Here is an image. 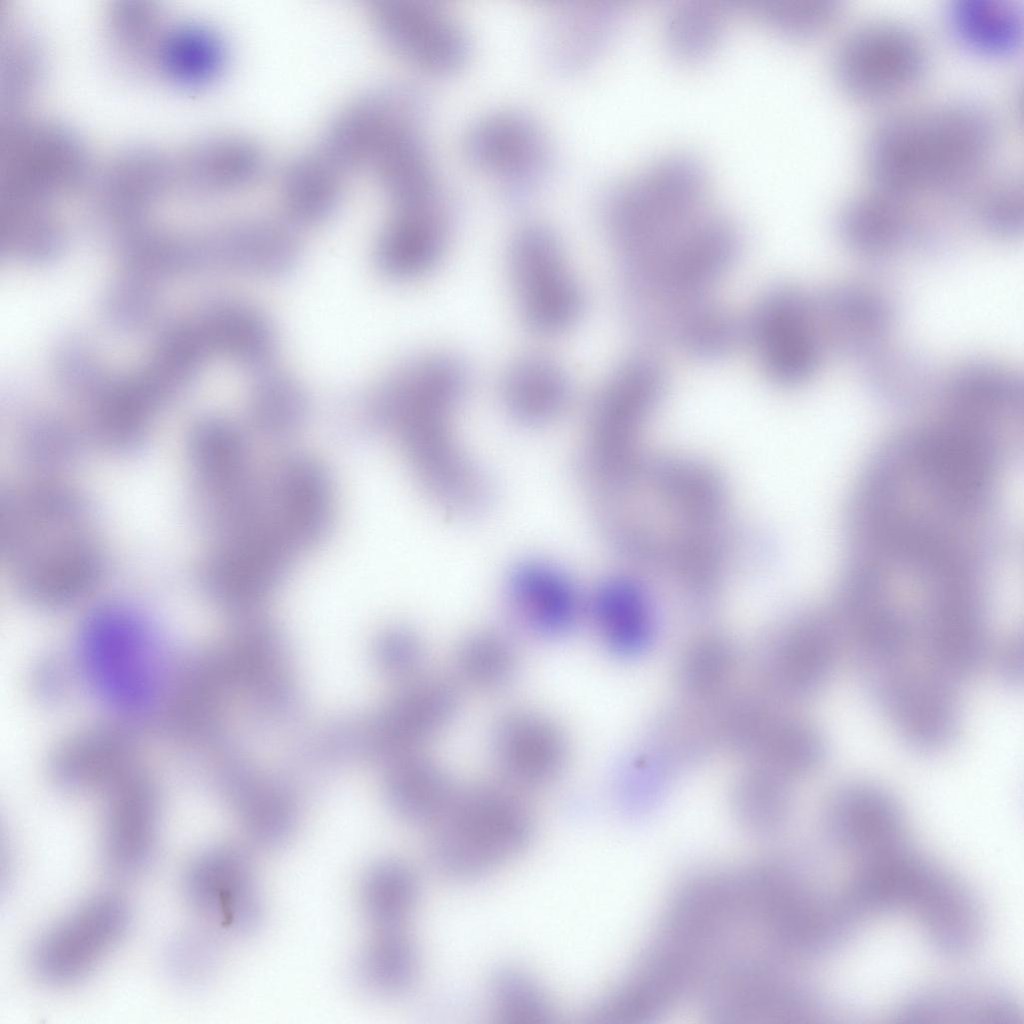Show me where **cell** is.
<instances>
[{"label": "cell", "mask_w": 1024, "mask_h": 1024, "mask_svg": "<svg viewBox=\"0 0 1024 1024\" xmlns=\"http://www.w3.org/2000/svg\"><path fill=\"white\" fill-rule=\"evenodd\" d=\"M457 707L458 694L449 681L422 680L407 690L387 715L384 738L394 749H411L441 731Z\"/></svg>", "instance_id": "cell-40"}, {"label": "cell", "mask_w": 1024, "mask_h": 1024, "mask_svg": "<svg viewBox=\"0 0 1024 1024\" xmlns=\"http://www.w3.org/2000/svg\"><path fill=\"white\" fill-rule=\"evenodd\" d=\"M783 775L764 766L748 771L737 786V801L741 811L761 820L779 819L788 801Z\"/></svg>", "instance_id": "cell-57"}, {"label": "cell", "mask_w": 1024, "mask_h": 1024, "mask_svg": "<svg viewBox=\"0 0 1024 1024\" xmlns=\"http://www.w3.org/2000/svg\"><path fill=\"white\" fill-rule=\"evenodd\" d=\"M490 999L495 1015L509 1024H543L552 1003L543 985L520 967L503 966L491 977Z\"/></svg>", "instance_id": "cell-49"}, {"label": "cell", "mask_w": 1024, "mask_h": 1024, "mask_svg": "<svg viewBox=\"0 0 1024 1024\" xmlns=\"http://www.w3.org/2000/svg\"><path fill=\"white\" fill-rule=\"evenodd\" d=\"M665 764L653 753L636 755L619 773V790L627 803L656 794L662 786Z\"/></svg>", "instance_id": "cell-58"}, {"label": "cell", "mask_w": 1024, "mask_h": 1024, "mask_svg": "<svg viewBox=\"0 0 1024 1024\" xmlns=\"http://www.w3.org/2000/svg\"><path fill=\"white\" fill-rule=\"evenodd\" d=\"M997 140L986 107L944 101L880 121L866 141L865 161L874 186L917 199L965 190L980 178Z\"/></svg>", "instance_id": "cell-1"}, {"label": "cell", "mask_w": 1024, "mask_h": 1024, "mask_svg": "<svg viewBox=\"0 0 1024 1024\" xmlns=\"http://www.w3.org/2000/svg\"><path fill=\"white\" fill-rule=\"evenodd\" d=\"M425 113L423 96L410 86L374 88L333 117L318 150L345 175L371 171L392 145L422 130Z\"/></svg>", "instance_id": "cell-11"}, {"label": "cell", "mask_w": 1024, "mask_h": 1024, "mask_svg": "<svg viewBox=\"0 0 1024 1024\" xmlns=\"http://www.w3.org/2000/svg\"><path fill=\"white\" fill-rule=\"evenodd\" d=\"M458 786L437 764L424 759L404 761L388 784V799L405 820L429 827Z\"/></svg>", "instance_id": "cell-41"}, {"label": "cell", "mask_w": 1024, "mask_h": 1024, "mask_svg": "<svg viewBox=\"0 0 1024 1024\" xmlns=\"http://www.w3.org/2000/svg\"><path fill=\"white\" fill-rule=\"evenodd\" d=\"M867 688L899 736L921 752H937L954 740L960 705L953 681L914 654L864 677Z\"/></svg>", "instance_id": "cell-8"}, {"label": "cell", "mask_w": 1024, "mask_h": 1024, "mask_svg": "<svg viewBox=\"0 0 1024 1024\" xmlns=\"http://www.w3.org/2000/svg\"><path fill=\"white\" fill-rule=\"evenodd\" d=\"M506 412L516 422L540 426L559 417L572 394L566 370L553 358L527 354L514 360L501 379Z\"/></svg>", "instance_id": "cell-34"}, {"label": "cell", "mask_w": 1024, "mask_h": 1024, "mask_svg": "<svg viewBox=\"0 0 1024 1024\" xmlns=\"http://www.w3.org/2000/svg\"><path fill=\"white\" fill-rule=\"evenodd\" d=\"M266 154L253 139L215 136L182 157L180 175L188 189L204 195L236 193L255 185L266 169Z\"/></svg>", "instance_id": "cell-33"}, {"label": "cell", "mask_w": 1024, "mask_h": 1024, "mask_svg": "<svg viewBox=\"0 0 1024 1024\" xmlns=\"http://www.w3.org/2000/svg\"><path fill=\"white\" fill-rule=\"evenodd\" d=\"M928 50L909 25L872 19L849 30L833 53L832 70L839 86L863 101H882L914 87L928 67Z\"/></svg>", "instance_id": "cell-9"}, {"label": "cell", "mask_w": 1024, "mask_h": 1024, "mask_svg": "<svg viewBox=\"0 0 1024 1024\" xmlns=\"http://www.w3.org/2000/svg\"><path fill=\"white\" fill-rule=\"evenodd\" d=\"M516 661L509 639L490 630L467 636L456 652V667L462 679L483 690L508 684L514 676Z\"/></svg>", "instance_id": "cell-51"}, {"label": "cell", "mask_w": 1024, "mask_h": 1024, "mask_svg": "<svg viewBox=\"0 0 1024 1024\" xmlns=\"http://www.w3.org/2000/svg\"><path fill=\"white\" fill-rule=\"evenodd\" d=\"M219 960V948L209 933L197 929L177 934L165 951V968L174 982L185 988L205 984Z\"/></svg>", "instance_id": "cell-56"}, {"label": "cell", "mask_w": 1024, "mask_h": 1024, "mask_svg": "<svg viewBox=\"0 0 1024 1024\" xmlns=\"http://www.w3.org/2000/svg\"><path fill=\"white\" fill-rule=\"evenodd\" d=\"M132 732L123 726L97 727L64 742L51 759L56 782L71 791H106L137 767Z\"/></svg>", "instance_id": "cell-30"}, {"label": "cell", "mask_w": 1024, "mask_h": 1024, "mask_svg": "<svg viewBox=\"0 0 1024 1024\" xmlns=\"http://www.w3.org/2000/svg\"><path fill=\"white\" fill-rule=\"evenodd\" d=\"M742 331L766 377L783 387L811 379L827 352L814 295L788 284L762 293Z\"/></svg>", "instance_id": "cell-7"}, {"label": "cell", "mask_w": 1024, "mask_h": 1024, "mask_svg": "<svg viewBox=\"0 0 1024 1024\" xmlns=\"http://www.w3.org/2000/svg\"><path fill=\"white\" fill-rule=\"evenodd\" d=\"M382 640L383 660L391 669L409 673L419 666L423 650L415 634L405 629H397L387 633Z\"/></svg>", "instance_id": "cell-59"}, {"label": "cell", "mask_w": 1024, "mask_h": 1024, "mask_svg": "<svg viewBox=\"0 0 1024 1024\" xmlns=\"http://www.w3.org/2000/svg\"><path fill=\"white\" fill-rule=\"evenodd\" d=\"M864 361L871 388L890 400L910 402L936 389L930 368L917 354L884 345Z\"/></svg>", "instance_id": "cell-50"}, {"label": "cell", "mask_w": 1024, "mask_h": 1024, "mask_svg": "<svg viewBox=\"0 0 1024 1024\" xmlns=\"http://www.w3.org/2000/svg\"><path fill=\"white\" fill-rule=\"evenodd\" d=\"M916 200L873 185L843 204L836 219L838 236L850 251L873 259L909 244L929 245L933 230Z\"/></svg>", "instance_id": "cell-22"}, {"label": "cell", "mask_w": 1024, "mask_h": 1024, "mask_svg": "<svg viewBox=\"0 0 1024 1024\" xmlns=\"http://www.w3.org/2000/svg\"><path fill=\"white\" fill-rule=\"evenodd\" d=\"M369 17L378 38L396 55L428 72L461 67L471 50L464 24L430 0H372Z\"/></svg>", "instance_id": "cell-16"}, {"label": "cell", "mask_w": 1024, "mask_h": 1024, "mask_svg": "<svg viewBox=\"0 0 1024 1024\" xmlns=\"http://www.w3.org/2000/svg\"><path fill=\"white\" fill-rule=\"evenodd\" d=\"M994 674L1005 684L1016 685L1023 678V641L1011 636L988 651Z\"/></svg>", "instance_id": "cell-60"}, {"label": "cell", "mask_w": 1024, "mask_h": 1024, "mask_svg": "<svg viewBox=\"0 0 1024 1024\" xmlns=\"http://www.w3.org/2000/svg\"><path fill=\"white\" fill-rule=\"evenodd\" d=\"M208 256L237 272L277 277L290 272L300 255L298 241L284 223L269 218L234 222L208 242Z\"/></svg>", "instance_id": "cell-32"}, {"label": "cell", "mask_w": 1024, "mask_h": 1024, "mask_svg": "<svg viewBox=\"0 0 1024 1024\" xmlns=\"http://www.w3.org/2000/svg\"><path fill=\"white\" fill-rule=\"evenodd\" d=\"M930 946L947 958L973 953L984 933L983 911L973 891L957 875L930 860L907 911Z\"/></svg>", "instance_id": "cell-21"}, {"label": "cell", "mask_w": 1024, "mask_h": 1024, "mask_svg": "<svg viewBox=\"0 0 1024 1024\" xmlns=\"http://www.w3.org/2000/svg\"><path fill=\"white\" fill-rule=\"evenodd\" d=\"M743 340L742 320L712 299L697 303L674 321L669 342L698 360H715Z\"/></svg>", "instance_id": "cell-46"}, {"label": "cell", "mask_w": 1024, "mask_h": 1024, "mask_svg": "<svg viewBox=\"0 0 1024 1024\" xmlns=\"http://www.w3.org/2000/svg\"><path fill=\"white\" fill-rule=\"evenodd\" d=\"M415 872L397 860L380 861L365 873L361 902L368 919L379 930L403 929L419 898Z\"/></svg>", "instance_id": "cell-44"}, {"label": "cell", "mask_w": 1024, "mask_h": 1024, "mask_svg": "<svg viewBox=\"0 0 1024 1024\" xmlns=\"http://www.w3.org/2000/svg\"><path fill=\"white\" fill-rule=\"evenodd\" d=\"M190 458L206 526L217 548L248 539L269 522V498L251 470L246 439L232 425L196 434Z\"/></svg>", "instance_id": "cell-6"}, {"label": "cell", "mask_w": 1024, "mask_h": 1024, "mask_svg": "<svg viewBox=\"0 0 1024 1024\" xmlns=\"http://www.w3.org/2000/svg\"><path fill=\"white\" fill-rule=\"evenodd\" d=\"M762 669L774 690L794 699L810 697L828 683L846 645L835 614L801 615L764 643Z\"/></svg>", "instance_id": "cell-18"}, {"label": "cell", "mask_w": 1024, "mask_h": 1024, "mask_svg": "<svg viewBox=\"0 0 1024 1024\" xmlns=\"http://www.w3.org/2000/svg\"><path fill=\"white\" fill-rule=\"evenodd\" d=\"M433 865L457 881L483 878L522 855L535 838L534 817L510 789L458 787L428 827Z\"/></svg>", "instance_id": "cell-5"}, {"label": "cell", "mask_w": 1024, "mask_h": 1024, "mask_svg": "<svg viewBox=\"0 0 1024 1024\" xmlns=\"http://www.w3.org/2000/svg\"><path fill=\"white\" fill-rule=\"evenodd\" d=\"M296 552L269 526L233 547L213 551L203 582L222 605L245 610L264 600L282 582Z\"/></svg>", "instance_id": "cell-24"}, {"label": "cell", "mask_w": 1024, "mask_h": 1024, "mask_svg": "<svg viewBox=\"0 0 1024 1024\" xmlns=\"http://www.w3.org/2000/svg\"><path fill=\"white\" fill-rule=\"evenodd\" d=\"M104 793V862L115 874L135 875L149 865L156 849L160 819L157 788L136 767Z\"/></svg>", "instance_id": "cell-20"}, {"label": "cell", "mask_w": 1024, "mask_h": 1024, "mask_svg": "<svg viewBox=\"0 0 1024 1024\" xmlns=\"http://www.w3.org/2000/svg\"><path fill=\"white\" fill-rule=\"evenodd\" d=\"M77 661L94 691L122 716L159 715L177 666L139 612L106 605L84 623Z\"/></svg>", "instance_id": "cell-4"}, {"label": "cell", "mask_w": 1024, "mask_h": 1024, "mask_svg": "<svg viewBox=\"0 0 1024 1024\" xmlns=\"http://www.w3.org/2000/svg\"><path fill=\"white\" fill-rule=\"evenodd\" d=\"M593 619L605 644L622 656L635 655L649 644L652 615L640 584L613 576L596 589L591 603Z\"/></svg>", "instance_id": "cell-36"}, {"label": "cell", "mask_w": 1024, "mask_h": 1024, "mask_svg": "<svg viewBox=\"0 0 1024 1024\" xmlns=\"http://www.w3.org/2000/svg\"><path fill=\"white\" fill-rule=\"evenodd\" d=\"M462 146L474 166L497 178L503 198L510 203L528 199L553 161L550 140L540 122L514 107L494 109L473 120Z\"/></svg>", "instance_id": "cell-14"}, {"label": "cell", "mask_w": 1024, "mask_h": 1024, "mask_svg": "<svg viewBox=\"0 0 1024 1024\" xmlns=\"http://www.w3.org/2000/svg\"><path fill=\"white\" fill-rule=\"evenodd\" d=\"M167 79L189 89L210 85L223 73L227 48L218 32L198 23L162 30L152 61Z\"/></svg>", "instance_id": "cell-35"}, {"label": "cell", "mask_w": 1024, "mask_h": 1024, "mask_svg": "<svg viewBox=\"0 0 1024 1024\" xmlns=\"http://www.w3.org/2000/svg\"><path fill=\"white\" fill-rule=\"evenodd\" d=\"M470 380L468 365L456 355L435 353L413 359L380 380L366 396L364 421L375 429L392 430L413 418L449 417Z\"/></svg>", "instance_id": "cell-15"}, {"label": "cell", "mask_w": 1024, "mask_h": 1024, "mask_svg": "<svg viewBox=\"0 0 1024 1024\" xmlns=\"http://www.w3.org/2000/svg\"><path fill=\"white\" fill-rule=\"evenodd\" d=\"M506 592L514 614L540 636L566 633L578 616L580 601L574 583L548 561L518 563L508 576Z\"/></svg>", "instance_id": "cell-31"}, {"label": "cell", "mask_w": 1024, "mask_h": 1024, "mask_svg": "<svg viewBox=\"0 0 1024 1024\" xmlns=\"http://www.w3.org/2000/svg\"><path fill=\"white\" fill-rule=\"evenodd\" d=\"M666 384L662 365L650 355H634L619 364L593 400L579 456L600 465L636 460L635 440L660 403Z\"/></svg>", "instance_id": "cell-12"}, {"label": "cell", "mask_w": 1024, "mask_h": 1024, "mask_svg": "<svg viewBox=\"0 0 1024 1024\" xmlns=\"http://www.w3.org/2000/svg\"><path fill=\"white\" fill-rule=\"evenodd\" d=\"M540 30L544 61L556 72L585 69L599 56L619 23L609 0H564L549 8Z\"/></svg>", "instance_id": "cell-27"}, {"label": "cell", "mask_w": 1024, "mask_h": 1024, "mask_svg": "<svg viewBox=\"0 0 1024 1024\" xmlns=\"http://www.w3.org/2000/svg\"><path fill=\"white\" fill-rule=\"evenodd\" d=\"M202 335L214 347L256 372L270 367L277 349L274 327L258 308L221 302L208 312Z\"/></svg>", "instance_id": "cell-38"}, {"label": "cell", "mask_w": 1024, "mask_h": 1024, "mask_svg": "<svg viewBox=\"0 0 1024 1024\" xmlns=\"http://www.w3.org/2000/svg\"><path fill=\"white\" fill-rule=\"evenodd\" d=\"M182 891L195 913L226 930L249 933L261 920L254 868L238 846L218 844L197 853L184 869Z\"/></svg>", "instance_id": "cell-17"}, {"label": "cell", "mask_w": 1024, "mask_h": 1024, "mask_svg": "<svg viewBox=\"0 0 1024 1024\" xmlns=\"http://www.w3.org/2000/svg\"><path fill=\"white\" fill-rule=\"evenodd\" d=\"M826 750L822 734L813 725L776 714L751 754L759 757L764 767L783 776H796L818 768Z\"/></svg>", "instance_id": "cell-45"}, {"label": "cell", "mask_w": 1024, "mask_h": 1024, "mask_svg": "<svg viewBox=\"0 0 1024 1024\" xmlns=\"http://www.w3.org/2000/svg\"><path fill=\"white\" fill-rule=\"evenodd\" d=\"M730 644L719 636L702 638L686 651L680 677L687 692L705 698L725 685L734 666Z\"/></svg>", "instance_id": "cell-55"}, {"label": "cell", "mask_w": 1024, "mask_h": 1024, "mask_svg": "<svg viewBox=\"0 0 1024 1024\" xmlns=\"http://www.w3.org/2000/svg\"><path fill=\"white\" fill-rule=\"evenodd\" d=\"M968 208L974 221L995 237H1013L1023 227V179L1015 172L996 174L968 190Z\"/></svg>", "instance_id": "cell-48"}, {"label": "cell", "mask_w": 1024, "mask_h": 1024, "mask_svg": "<svg viewBox=\"0 0 1024 1024\" xmlns=\"http://www.w3.org/2000/svg\"><path fill=\"white\" fill-rule=\"evenodd\" d=\"M508 262L522 319L533 333L555 336L577 323L584 309L583 291L550 227L521 226L512 237Z\"/></svg>", "instance_id": "cell-10"}, {"label": "cell", "mask_w": 1024, "mask_h": 1024, "mask_svg": "<svg viewBox=\"0 0 1024 1024\" xmlns=\"http://www.w3.org/2000/svg\"><path fill=\"white\" fill-rule=\"evenodd\" d=\"M726 8L715 0H682L668 11L664 38L673 55L685 61L708 56L720 42Z\"/></svg>", "instance_id": "cell-47"}, {"label": "cell", "mask_w": 1024, "mask_h": 1024, "mask_svg": "<svg viewBox=\"0 0 1024 1024\" xmlns=\"http://www.w3.org/2000/svg\"><path fill=\"white\" fill-rule=\"evenodd\" d=\"M130 921L122 897L102 893L89 898L35 940L30 955L34 974L55 987L82 981L117 947Z\"/></svg>", "instance_id": "cell-13"}, {"label": "cell", "mask_w": 1024, "mask_h": 1024, "mask_svg": "<svg viewBox=\"0 0 1024 1024\" xmlns=\"http://www.w3.org/2000/svg\"><path fill=\"white\" fill-rule=\"evenodd\" d=\"M269 496L272 522L297 553L326 536L332 517V487L328 473L316 460L307 456L287 459Z\"/></svg>", "instance_id": "cell-25"}, {"label": "cell", "mask_w": 1024, "mask_h": 1024, "mask_svg": "<svg viewBox=\"0 0 1024 1024\" xmlns=\"http://www.w3.org/2000/svg\"><path fill=\"white\" fill-rule=\"evenodd\" d=\"M823 820L833 845L859 860L907 845L908 821L902 805L871 782L839 787L825 805Z\"/></svg>", "instance_id": "cell-19"}, {"label": "cell", "mask_w": 1024, "mask_h": 1024, "mask_svg": "<svg viewBox=\"0 0 1024 1024\" xmlns=\"http://www.w3.org/2000/svg\"><path fill=\"white\" fill-rule=\"evenodd\" d=\"M234 806L248 837L258 845L278 846L294 829L296 807L281 790L251 787Z\"/></svg>", "instance_id": "cell-52"}, {"label": "cell", "mask_w": 1024, "mask_h": 1024, "mask_svg": "<svg viewBox=\"0 0 1024 1024\" xmlns=\"http://www.w3.org/2000/svg\"><path fill=\"white\" fill-rule=\"evenodd\" d=\"M492 748L506 776L525 786L554 780L568 756L567 740L559 726L531 711H514L500 718L493 730Z\"/></svg>", "instance_id": "cell-28"}, {"label": "cell", "mask_w": 1024, "mask_h": 1024, "mask_svg": "<svg viewBox=\"0 0 1024 1024\" xmlns=\"http://www.w3.org/2000/svg\"><path fill=\"white\" fill-rule=\"evenodd\" d=\"M744 5L767 24L794 37L821 32L841 9L837 0H745Z\"/></svg>", "instance_id": "cell-53"}, {"label": "cell", "mask_w": 1024, "mask_h": 1024, "mask_svg": "<svg viewBox=\"0 0 1024 1024\" xmlns=\"http://www.w3.org/2000/svg\"><path fill=\"white\" fill-rule=\"evenodd\" d=\"M418 969L416 947L403 929L379 930L360 953L356 975L366 990L395 996L414 984Z\"/></svg>", "instance_id": "cell-43"}, {"label": "cell", "mask_w": 1024, "mask_h": 1024, "mask_svg": "<svg viewBox=\"0 0 1024 1024\" xmlns=\"http://www.w3.org/2000/svg\"><path fill=\"white\" fill-rule=\"evenodd\" d=\"M3 550L16 585L31 602L63 606L97 581L102 550L81 500L62 487L11 490L1 503Z\"/></svg>", "instance_id": "cell-2"}, {"label": "cell", "mask_w": 1024, "mask_h": 1024, "mask_svg": "<svg viewBox=\"0 0 1024 1024\" xmlns=\"http://www.w3.org/2000/svg\"><path fill=\"white\" fill-rule=\"evenodd\" d=\"M344 177L318 149L292 158L279 179L281 201L288 217L301 225L328 220L342 201Z\"/></svg>", "instance_id": "cell-37"}, {"label": "cell", "mask_w": 1024, "mask_h": 1024, "mask_svg": "<svg viewBox=\"0 0 1024 1024\" xmlns=\"http://www.w3.org/2000/svg\"><path fill=\"white\" fill-rule=\"evenodd\" d=\"M947 22L970 50L989 56L1015 51L1023 38V8L1015 0H951Z\"/></svg>", "instance_id": "cell-39"}, {"label": "cell", "mask_w": 1024, "mask_h": 1024, "mask_svg": "<svg viewBox=\"0 0 1024 1024\" xmlns=\"http://www.w3.org/2000/svg\"><path fill=\"white\" fill-rule=\"evenodd\" d=\"M900 1022L1022 1024L1015 998L1000 986L983 982H949L917 989L897 1006Z\"/></svg>", "instance_id": "cell-29"}, {"label": "cell", "mask_w": 1024, "mask_h": 1024, "mask_svg": "<svg viewBox=\"0 0 1024 1024\" xmlns=\"http://www.w3.org/2000/svg\"><path fill=\"white\" fill-rule=\"evenodd\" d=\"M650 740L651 753L664 764L688 763L706 752L711 732L694 713L674 709L658 720Z\"/></svg>", "instance_id": "cell-54"}, {"label": "cell", "mask_w": 1024, "mask_h": 1024, "mask_svg": "<svg viewBox=\"0 0 1024 1024\" xmlns=\"http://www.w3.org/2000/svg\"><path fill=\"white\" fill-rule=\"evenodd\" d=\"M814 298L826 351L865 359L885 345L895 310L879 291L842 284Z\"/></svg>", "instance_id": "cell-26"}, {"label": "cell", "mask_w": 1024, "mask_h": 1024, "mask_svg": "<svg viewBox=\"0 0 1024 1024\" xmlns=\"http://www.w3.org/2000/svg\"><path fill=\"white\" fill-rule=\"evenodd\" d=\"M249 392V414L255 427L271 438L296 432L310 410L308 395L291 375L265 368L257 372Z\"/></svg>", "instance_id": "cell-42"}, {"label": "cell", "mask_w": 1024, "mask_h": 1024, "mask_svg": "<svg viewBox=\"0 0 1024 1024\" xmlns=\"http://www.w3.org/2000/svg\"><path fill=\"white\" fill-rule=\"evenodd\" d=\"M740 247L734 222L711 208L668 237L621 287L625 315L636 336L648 344L668 341L682 311L711 299Z\"/></svg>", "instance_id": "cell-3"}, {"label": "cell", "mask_w": 1024, "mask_h": 1024, "mask_svg": "<svg viewBox=\"0 0 1024 1024\" xmlns=\"http://www.w3.org/2000/svg\"><path fill=\"white\" fill-rule=\"evenodd\" d=\"M456 215L447 190L428 202L395 208L375 246L380 272L401 281L429 273L446 250Z\"/></svg>", "instance_id": "cell-23"}]
</instances>
